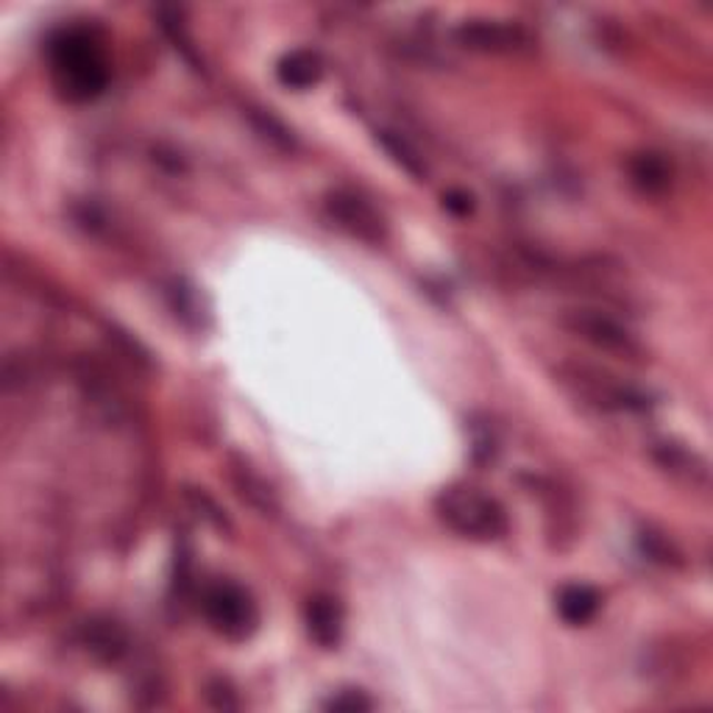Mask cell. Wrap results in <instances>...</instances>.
Listing matches in <instances>:
<instances>
[{
  "label": "cell",
  "mask_w": 713,
  "mask_h": 713,
  "mask_svg": "<svg viewBox=\"0 0 713 713\" xmlns=\"http://www.w3.org/2000/svg\"><path fill=\"white\" fill-rule=\"evenodd\" d=\"M327 210L334 221L343 229H349L354 238L369 240V243H380L385 238V221L380 212L371 207V201H365L363 195L349 193V190H338L329 195Z\"/></svg>",
  "instance_id": "6"
},
{
  "label": "cell",
  "mask_w": 713,
  "mask_h": 713,
  "mask_svg": "<svg viewBox=\"0 0 713 713\" xmlns=\"http://www.w3.org/2000/svg\"><path fill=\"white\" fill-rule=\"evenodd\" d=\"M323 62L315 51L295 48L277 62V79L290 90H310L321 81Z\"/></svg>",
  "instance_id": "7"
},
{
  "label": "cell",
  "mask_w": 713,
  "mask_h": 713,
  "mask_svg": "<svg viewBox=\"0 0 713 713\" xmlns=\"http://www.w3.org/2000/svg\"><path fill=\"white\" fill-rule=\"evenodd\" d=\"M566 327L572 329L578 338L589 340L596 349L611 351V354L633 356L639 354V343L630 338L627 329L622 323H616L613 318L602 315L596 310H574L566 315Z\"/></svg>",
  "instance_id": "5"
},
{
  "label": "cell",
  "mask_w": 713,
  "mask_h": 713,
  "mask_svg": "<svg viewBox=\"0 0 713 713\" xmlns=\"http://www.w3.org/2000/svg\"><path fill=\"white\" fill-rule=\"evenodd\" d=\"M307 630L323 650H332L343 633V611H340L338 600L312 596L310 605H307Z\"/></svg>",
  "instance_id": "8"
},
{
  "label": "cell",
  "mask_w": 713,
  "mask_h": 713,
  "mask_svg": "<svg viewBox=\"0 0 713 713\" xmlns=\"http://www.w3.org/2000/svg\"><path fill=\"white\" fill-rule=\"evenodd\" d=\"M48 64L59 96L73 103L96 101L112 79L101 34L87 26H68L48 40Z\"/></svg>",
  "instance_id": "1"
},
{
  "label": "cell",
  "mask_w": 713,
  "mask_h": 713,
  "mask_svg": "<svg viewBox=\"0 0 713 713\" xmlns=\"http://www.w3.org/2000/svg\"><path fill=\"white\" fill-rule=\"evenodd\" d=\"M435 510L438 519L463 539L496 541L508 532V513L502 504L476 488H446L435 499Z\"/></svg>",
  "instance_id": "2"
},
{
  "label": "cell",
  "mask_w": 713,
  "mask_h": 713,
  "mask_svg": "<svg viewBox=\"0 0 713 713\" xmlns=\"http://www.w3.org/2000/svg\"><path fill=\"white\" fill-rule=\"evenodd\" d=\"M87 644L92 652L103 657H118L125 650V639L114 624H90L87 630Z\"/></svg>",
  "instance_id": "12"
},
{
  "label": "cell",
  "mask_w": 713,
  "mask_h": 713,
  "mask_svg": "<svg viewBox=\"0 0 713 713\" xmlns=\"http://www.w3.org/2000/svg\"><path fill=\"white\" fill-rule=\"evenodd\" d=\"M630 175L644 193H661L672 182V168L661 153H639L630 162Z\"/></svg>",
  "instance_id": "10"
},
{
  "label": "cell",
  "mask_w": 713,
  "mask_h": 713,
  "mask_svg": "<svg viewBox=\"0 0 713 713\" xmlns=\"http://www.w3.org/2000/svg\"><path fill=\"white\" fill-rule=\"evenodd\" d=\"M380 142L388 153H393V159H396V162L402 164L410 175H415V179H424L426 175L424 162H421L419 153H415L413 148L402 140V137L393 134V131H380Z\"/></svg>",
  "instance_id": "11"
},
{
  "label": "cell",
  "mask_w": 713,
  "mask_h": 713,
  "mask_svg": "<svg viewBox=\"0 0 713 713\" xmlns=\"http://www.w3.org/2000/svg\"><path fill=\"white\" fill-rule=\"evenodd\" d=\"M454 37L469 51L493 53V57L526 53L532 48V37L526 34V29L510 20H465Z\"/></svg>",
  "instance_id": "4"
},
{
  "label": "cell",
  "mask_w": 713,
  "mask_h": 713,
  "mask_svg": "<svg viewBox=\"0 0 713 713\" xmlns=\"http://www.w3.org/2000/svg\"><path fill=\"white\" fill-rule=\"evenodd\" d=\"M323 707H327V711L360 713V711H371V707H374V700L360 689H345L340 691V694H334L329 702H323Z\"/></svg>",
  "instance_id": "13"
},
{
  "label": "cell",
  "mask_w": 713,
  "mask_h": 713,
  "mask_svg": "<svg viewBox=\"0 0 713 713\" xmlns=\"http://www.w3.org/2000/svg\"><path fill=\"white\" fill-rule=\"evenodd\" d=\"M201 611H204L212 630L234 641L249 639L260 622V613H257L249 591L238 583H229V580L207 585L204 596H201Z\"/></svg>",
  "instance_id": "3"
},
{
  "label": "cell",
  "mask_w": 713,
  "mask_h": 713,
  "mask_svg": "<svg viewBox=\"0 0 713 713\" xmlns=\"http://www.w3.org/2000/svg\"><path fill=\"white\" fill-rule=\"evenodd\" d=\"M443 210L452 212L454 218H469L474 212V199L469 193H463V190H449L443 195Z\"/></svg>",
  "instance_id": "14"
},
{
  "label": "cell",
  "mask_w": 713,
  "mask_h": 713,
  "mask_svg": "<svg viewBox=\"0 0 713 713\" xmlns=\"http://www.w3.org/2000/svg\"><path fill=\"white\" fill-rule=\"evenodd\" d=\"M600 602V594L591 585H566L558 594V613H561V619L566 624L580 627V624H589L596 616Z\"/></svg>",
  "instance_id": "9"
}]
</instances>
